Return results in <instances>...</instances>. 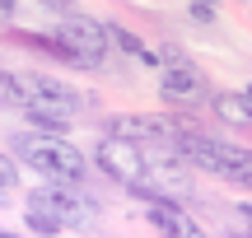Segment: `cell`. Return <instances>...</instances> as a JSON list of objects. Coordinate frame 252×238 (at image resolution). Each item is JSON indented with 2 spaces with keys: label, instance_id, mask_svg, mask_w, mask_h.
Listing matches in <instances>:
<instances>
[{
  "label": "cell",
  "instance_id": "12",
  "mask_svg": "<svg viewBox=\"0 0 252 238\" xmlns=\"http://www.w3.org/2000/svg\"><path fill=\"white\" fill-rule=\"evenodd\" d=\"M0 98H5V103H19V84H14V75H9V70H0Z\"/></svg>",
  "mask_w": 252,
  "mask_h": 238
},
{
  "label": "cell",
  "instance_id": "1",
  "mask_svg": "<svg viewBox=\"0 0 252 238\" xmlns=\"http://www.w3.org/2000/svg\"><path fill=\"white\" fill-rule=\"evenodd\" d=\"M24 220L33 234H61V229H94L98 224V206L80 192V187H61L47 182L37 192H28L24 201Z\"/></svg>",
  "mask_w": 252,
  "mask_h": 238
},
{
  "label": "cell",
  "instance_id": "15",
  "mask_svg": "<svg viewBox=\"0 0 252 238\" xmlns=\"http://www.w3.org/2000/svg\"><path fill=\"white\" fill-rule=\"evenodd\" d=\"M243 103H248V108H252V84H248V89H243Z\"/></svg>",
  "mask_w": 252,
  "mask_h": 238
},
{
  "label": "cell",
  "instance_id": "5",
  "mask_svg": "<svg viewBox=\"0 0 252 238\" xmlns=\"http://www.w3.org/2000/svg\"><path fill=\"white\" fill-rule=\"evenodd\" d=\"M94 159H98V168L112 178V182H122L126 192H140V182H145V164H150V149L131 145V140H112V136H103L98 149H94Z\"/></svg>",
  "mask_w": 252,
  "mask_h": 238
},
{
  "label": "cell",
  "instance_id": "17",
  "mask_svg": "<svg viewBox=\"0 0 252 238\" xmlns=\"http://www.w3.org/2000/svg\"><path fill=\"white\" fill-rule=\"evenodd\" d=\"M229 238H248V234H229Z\"/></svg>",
  "mask_w": 252,
  "mask_h": 238
},
{
  "label": "cell",
  "instance_id": "8",
  "mask_svg": "<svg viewBox=\"0 0 252 238\" xmlns=\"http://www.w3.org/2000/svg\"><path fill=\"white\" fill-rule=\"evenodd\" d=\"M145 220H150L163 238H206V229L173 201H145Z\"/></svg>",
  "mask_w": 252,
  "mask_h": 238
},
{
  "label": "cell",
  "instance_id": "11",
  "mask_svg": "<svg viewBox=\"0 0 252 238\" xmlns=\"http://www.w3.org/2000/svg\"><path fill=\"white\" fill-rule=\"evenodd\" d=\"M9 187H19V168L0 154V192H9Z\"/></svg>",
  "mask_w": 252,
  "mask_h": 238
},
{
  "label": "cell",
  "instance_id": "14",
  "mask_svg": "<svg viewBox=\"0 0 252 238\" xmlns=\"http://www.w3.org/2000/svg\"><path fill=\"white\" fill-rule=\"evenodd\" d=\"M9 14H14V0H0V24H5Z\"/></svg>",
  "mask_w": 252,
  "mask_h": 238
},
{
  "label": "cell",
  "instance_id": "13",
  "mask_svg": "<svg viewBox=\"0 0 252 238\" xmlns=\"http://www.w3.org/2000/svg\"><path fill=\"white\" fill-rule=\"evenodd\" d=\"M238 220H243V234L252 238V201H243V206H238Z\"/></svg>",
  "mask_w": 252,
  "mask_h": 238
},
{
  "label": "cell",
  "instance_id": "10",
  "mask_svg": "<svg viewBox=\"0 0 252 238\" xmlns=\"http://www.w3.org/2000/svg\"><path fill=\"white\" fill-rule=\"evenodd\" d=\"M191 19H196V24H215L220 5H215V0H191Z\"/></svg>",
  "mask_w": 252,
  "mask_h": 238
},
{
  "label": "cell",
  "instance_id": "7",
  "mask_svg": "<svg viewBox=\"0 0 252 238\" xmlns=\"http://www.w3.org/2000/svg\"><path fill=\"white\" fill-rule=\"evenodd\" d=\"M210 84L206 75L196 70L191 61H178V65H159V93L178 108H196V103H210Z\"/></svg>",
  "mask_w": 252,
  "mask_h": 238
},
{
  "label": "cell",
  "instance_id": "4",
  "mask_svg": "<svg viewBox=\"0 0 252 238\" xmlns=\"http://www.w3.org/2000/svg\"><path fill=\"white\" fill-rule=\"evenodd\" d=\"M14 84H19V108L33 112V117L70 121L75 112L84 108V98H80L75 89H65L61 80H52V75H42V70H24V75H14Z\"/></svg>",
  "mask_w": 252,
  "mask_h": 238
},
{
  "label": "cell",
  "instance_id": "2",
  "mask_svg": "<svg viewBox=\"0 0 252 238\" xmlns=\"http://www.w3.org/2000/svg\"><path fill=\"white\" fill-rule=\"evenodd\" d=\"M178 154L187 164L215 173L220 182H234V187H248L252 192V149H238L229 140H215L206 131H191V126H178Z\"/></svg>",
  "mask_w": 252,
  "mask_h": 238
},
{
  "label": "cell",
  "instance_id": "6",
  "mask_svg": "<svg viewBox=\"0 0 252 238\" xmlns=\"http://www.w3.org/2000/svg\"><path fill=\"white\" fill-rule=\"evenodd\" d=\"M56 37H61L65 47H75V52L84 56L89 65H98L103 56L112 52V42H108V24L103 19H94V14H61V28H56Z\"/></svg>",
  "mask_w": 252,
  "mask_h": 238
},
{
  "label": "cell",
  "instance_id": "16",
  "mask_svg": "<svg viewBox=\"0 0 252 238\" xmlns=\"http://www.w3.org/2000/svg\"><path fill=\"white\" fill-rule=\"evenodd\" d=\"M0 238H19V234H5V229H0Z\"/></svg>",
  "mask_w": 252,
  "mask_h": 238
},
{
  "label": "cell",
  "instance_id": "3",
  "mask_svg": "<svg viewBox=\"0 0 252 238\" xmlns=\"http://www.w3.org/2000/svg\"><path fill=\"white\" fill-rule=\"evenodd\" d=\"M14 145H19V154L28 159V168H33V173H42L47 182L80 187L84 173H89L84 154L70 145V140H56V136H19Z\"/></svg>",
  "mask_w": 252,
  "mask_h": 238
},
{
  "label": "cell",
  "instance_id": "9",
  "mask_svg": "<svg viewBox=\"0 0 252 238\" xmlns=\"http://www.w3.org/2000/svg\"><path fill=\"white\" fill-rule=\"evenodd\" d=\"M210 108H215V117L229 121V126H252V108L243 103V93H215Z\"/></svg>",
  "mask_w": 252,
  "mask_h": 238
}]
</instances>
